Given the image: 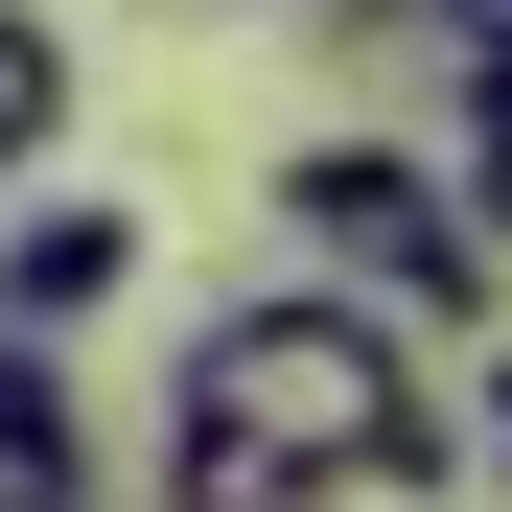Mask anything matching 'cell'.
<instances>
[{"label":"cell","mask_w":512,"mask_h":512,"mask_svg":"<svg viewBox=\"0 0 512 512\" xmlns=\"http://www.w3.org/2000/svg\"><path fill=\"white\" fill-rule=\"evenodd\" d=\"M163 419H187V443H233V466H303V489H350V512H443V489H466V419H443V373H419L373 303H326V280H256V303H210V326H187V373H163Z\"/></svg>","instance_id":"obj_1"},{"label":"cell","mask_w":512,"mask_h":512,"mask_svg":"<svg viewBox=\"0 0 512 512\" xmlns=\"http://www.w3.org/2000/svg\"><path fill=\"white\" fill-rule=\"evenodd\" d=\"M280 233H303L326 303L396 326V350H419V326H489V233H466V187H443L419 140H303V163H280Z\"/></svg>","instance_id":"obj_2"},{"label":"cell","mask_w":512,"mask_h":512,"mask_svg":"<svg viewBox=\"0 0 512 512\" xmlns=\"http://www.w3.org/2000/svg\"><path fill=\"white\" fill-rule=\"evenodd\" d=\"M140 303V210H24L0 233V326L24 350H70V326H117Z\"/></svg>","instance_id":"obj_3"},{"label":"cell","mask_w":512,"mask_h":512,"mask_svg":"<svg viewBox=\"0 0 512 512\" xmlns=\"http://www.w3.org/2000/svg\"><path fill=\"white\" fill-rule=\"evenodd\" d=\"M70 489H94V396H70V350L0 326V512H70Z\"/></svg>","instance_id":"obj_4"},{"label":"cell","mask_w":512,"mask_h":512,"mask_svg":"<svg viewBox=\"0 0 512 512\" xmlns=\"http://www.w3.org/2000/svg\"><path fill=\"white\" fill-rule=\"evenodd\" d=\"M47 140H70V24H47V0H0V187H24Z\"/></svg>","instance_id":"obj_5"},{"label":"cell","mask_w":512,"mask_h":512,"mask_svg":"<svg viewBox=\"0 0 512 512\" xmlns=\"http://www.w3.org/2000/svg\"><path fill=\"white\" fill-rule=\"evenodd\" d=\"M350 70H466V0H303Z\"/></svg>","instance_id":"obj_6"},{"label":"cell","mask_w":512,"mask_h":512,"mask_svg":"<svg viewBox=\"0 0 512 512\" xmlns=\"http://www.w3.org/2000/svg\"><path fill=\"white\" fill-rule=\"evenodd\" d=\"M163 512H350V489H303V466H233V443H187V419H163Z\"/></svg>","instance_id":"obj_7"},{"label":"cell","mask_w":512,"mask_h":512,"mask_svg":"<svg viewBox=\"0 0 512 512\" xmlns=\"http://www.w3.org/2000/svg\"><path fill=\"white\" fill-rule=\"evenodd\" d=\"M466 466H512V373H489V419H466Z\"/></svg>","instance_id":"obj_8"},{"label":"cell","mask_w":512,"mask_h":512,"mask_svg":"<svg viewBox=\"0 0 512 512\" xmlns=\"http://www.w3.org/2000/svg\"><path fill=\"white\" fill-rule=\"evenodd\" d=\"M233 24H303V0H233Z\"/></svg>","instance_id":"obj_9"},{"label":"cell","mask_w":512,"mask_h":512,"mask_svg":"<svg viewBox=\"0 0 512 512\" xmlns=\"http://www.w3.org/2000/svg\"><path fill=\"white\" fill-rule=\"evenodd\" d=\"M70 512H117V489H70Z\"/></svg>","instance_id":"obj_10"}]
</instances>
